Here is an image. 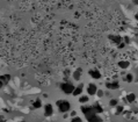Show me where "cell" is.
<instances>
[{"label": "cell", "instance_id": "1", "mask_svg": "<svg viewBox=\"0 0 138 122\" xmlns=\"http://www.w3.org/2000/svg\"><path fill=\"white\" fill-rule=\"evenodd\" d=\"M81 112L85 114L86 119L88 120V122H101L102 120L98 116V113L94 110L93 106H83L81 107Z\"/></svg>", "mask_w": 138, "mask_h": 122}, {"label": "cell", "instance_id": "2", "mask_svg": "<svg viewBox=\"0 0 138 122\" xmlns=\"http://www.w3.org/2000/svg\"><path fill=\"white\" fill-rule=\"evenodd\" d=\"M56 104H57L58 108H59V112H62V113L67 112V110L70 109V107H71L70 102L66 101V100H58Z\"/></svg>", "mask_w": 138, "mask_h": 122}, {"label": "cell", "instance_id": "3", "mask_svg": "<svg viewBox=\"0 0 138 122\" xmlns=\"http://www.w3.org/2000/svg\"><path fill=\"white\" fill-rule=\"evenodd\" d=\"M60 88L63 90V92L65 94H72L74 92L75 87L71 83H63V84H60Z\"/></svg>", "mask_w": 138, "mask_h": 122}, {"label": "cell", "instance_id": "4", "mask_svg": "<svg viewBox=\"0 0 138 122\" xmlns=\"http://www.w3.org/2000/svg\"><path fill=\"white\" fill-rule=\"evenodd\" d=\"M96 92H98V88H96V86L94 84H89L87 87V93L90 94V95H93V94H96Z\"/></svg>", "mask_w": 138, "mask_h": 122}, {"label": "cell", "instance_id": "5", "mask_svg": "<svg viewBox=\"0 0 138 122\" xmlns=\"http://www.w3.org/2000/svg\"><path fill=\"white\" fill-rule=\"evenodd\" d=\"M44 112H45V116H50V115H52V112H53L52 106H51V105H47L45 108H44Z\"/></svg>", "mask_w": 138, "mask_h": 122}, {"label": "cell", "instance_id": "6", "mask_svg": "<svg viewBox=\"0 0 138 122\" xmlns=\"http://www.w3.org/2000/svg\"><path fill=\"white\" fill-rule=\"evenodd\" d=\"M89 74L93 77L94 79H100V78H101V73L98 71V70H90V71H89Z\"/></svg>", "mask_w": 138, "mask_h": 122}, {"label": "cell", "instance_id": "7", "mask_svg": "<svg viewBox=\"0 0 138 122\" xmlns=\"http://www.w3.org/2000/svg\"><path fill=\"white\" fill-rule=\"evenodd\" d=\"M106 86L108 87V88H110V90H116V88H118V83H117V81L107 83V84H106Z\"/></svg>", "mask_w": 138, "mask_h": 122}, {"label": "cell", "instance_id": "8", "mask_svg": "<svg viewBox=\"0 0 138 122\" xmlns=\"http://www.w3.org/2000/svg\"><path fill=\"white\" fill-rule=\"evenodd\" d=\"M118 66L122 68V69H126V68H129V62L128 61H121V62H118Z\"/></svg>", "mask_w": 138, "mask_h": 122}, {"label": "cell", "instance_id": "9", "mask_svg": "<svg viewBox=\"0 0 138 122\" xmlns=\"http://www.w3.org/2000/svg\"><path fill=\"white\" fill-rule=\"evenodd\" d=\"M81 92H83V84L79 85V86L74 90V92H73L72 94H73V95H79V94H80Z\"/></svg>", "mask_w": 138, "mask_h": 122}, {"label": "cell", "instance_id": "10", "mask_svg": "<svg viewBox=\"0 0 138 122\" xmlns=\"http://www.w3.org/2000/svg\"><path fill=\"white\" fill-rule=\"evenodd\" d=\"M93 108H94V110H95L96 113H102V112H103L102 107H101L99 104H94V105H93Z\"/></svg>", "mask_w": 138, "mask_h": 122}, {"label": "cell", "instance_id": "11", "mask_svg": "<svg viewBox=\"0 0 138 122\" xmlns=\"http://www.w3.org/2000/svg\"><path fill=\"white\" fill-rule=\"evenodd\" d=\"M81 69H78L77 70V71L74 72V74H73V77H74V79L75 80H79V79H80V77H81Z\"/></svg>", "mask_w": 138, "mask_h": 122}, {"label": "cell", "instance_id": "12", "mask_svg": "<svg viewBox=\"0 0 138 122\" xmlns=\"http://www.w3.org/2000/svg\"><path fill=\"white\" fill-rule=\"evenodd\" d=\"M135 99H136V95H135L133 93L128 94V97H126V100H128V102H132V101H135Z\"/></svg>", "mask_w": 138, "mask_h": 122}, {"label": "cell", "instance_id": "13", "mask_svg": "<svg viewBox=\"0 0 138 122\" xmlns=\"http://www.w3.org/2000/svg\"><path fill=\"white\" fill-rule=\"evenodd\" d=\"M110 40H113L115 43L120 44L121 43V41H122V38L120 37V36H110Z\"/></svg>", "mask_w": 138, "mask_h": 122}, {"label": "cell", "instance_id": "14", "mask_svg": "<svg viewBox=\"0 0 138 122\" xmlns=\"http://www.w3.org/2000/svg\"><path fill=\"white\" fill-rule=\"evenodd\" d=\"M41 106H42V102H41L40 99H37L35 102H34V107H35V108H40Z\"/></svg>", "mask_w": 138, "mask_h": 122}, {"label": "cell", "instance_id": "15", "mask_svg": "<svg viewBox=\"0 0 138 122\" xmlns=\"http://www.w3.org/2000/svg\"><path fill=\"white\" fill-rule=\"evenodd\" d=\"M125 80L128 81V83H131V81L133 80V76L131 73H129V74H126V77H125Z\"/></svg>", "mask_w": 138, "mask_h": 122}, {"label": "cell", "instance_id": "16", "mask_svg": "<svg viewBox=\"0 0 138 122\" xmlns=\"http://www.w3.org/2000/svg\"><path fill=\"white\" fill-rule=\"evenodd\" d=\"M79 102H83V104H85V102H88V97H81L80 100H79Z\"/></svg>", "mask_w": 138, "mask_h": 122}, {"label": "cell", "instance_id": "17", "mask_svg": "<svg viewBox=\"0 0 138 122\" xmlns=\"http://www.w3.org/2000/svg\"><path fill=\"white\" fill-rule=\"evenodd\" d=\"M72 122H83V121H81V119H80V117H77V116H74V117H73V120H72Z\"/></svg>", "mask_w": 138, "mask_h": 122}, {"label": "cell", "instance_id": "18", "mask_svg": "<svg viewBox=\"0 0 138 122\" xmlns=\"http://www.w3.org/2000/svg\"><path fill=\"white\" fill-rule=\"evenodd\" d=\"M110 105L111 106H116V105H117V100H115V99L110 100Z\"/></svg>", "mask_w": 138, "mask_h": 122}, {"label": "cell", "instance_id": "19", "mask_svg": "<svg viewBox=\"0 0 138 122\" xmlns=\"http://www.w3.org/2000/svg\"><path fill=\"white\" fill-rule=\"evenodd\" d=\"M96 93H98V95H99V97H102V95H103V92L101 91V90H99V91L96 92Z\"/></svg>", "mask_w": 138, "mask_h": 122}, {"label": "cell", "instance_id": "20", "mask_svg": "<svg viewBox=\"0 0 138 122\" xmlns=\"http://www.w3.org/2000/svg\"><path fill=\"white\" fill-rule=\"evenodd\" d=\"M122 110H123V107H121V106H120V107H117V113H118V114H120V113L122 112Z\"/></svg>", "mask_w": 138, "mask_h": 122}, {"label": "cell", "instance_id": "21", "mask_svg": "<svg viewBox=\"0 0 138 122\" xmlns=\"http://www.w3.org/2000/svg\"><path fill=\"white\" fill-rule=\"evenodd\" d=\"M8 79H9V76H6V80H8ZM1 80H3V81L5 80V77H4V76L1 77Z\"/></svg>", "mask_w": 138, "mask_h": 122}, {"label": "cell", "instance_id": "22", "mask_svg": "<svg viewBox=\"0 0 138 122\" xmlns=\"http://www.w3.org/2000/svg\"><path fill=\"white\" fill-rule=\"evenodd\" d=\"M120 49H122V48H124V44L123 43H120V47H118Z\"/></svg>", "mask_w": 138, "mask_h": 122}, {"label": "cell", "instance_id": "23", "mask_svg": "<svg viewBox=\"0 0 138 122\" xmlns=\"http://www.w3.org/2000/svg\"><path fill=\"white\" fill-rule=\"evenodd\" d=\"M75 114H77V112H71V115H72V116H73V117H74V116H75Z\"/></svg>", "mask_w": 138, "mask_h": 122}, {"label": "cell", "instance_id": "24", "mask_svg": "<svg viewBox=\"0 0 138 122\" xmlns=\"http://www.w3.org/2000/svg\"><path fill=\"white\" fill-rule=\"evenodd\" d=\"M124 42H125V43H129V38L125 37V38H124Z\"/></svg>", "mask_w": 138, "mask_h": 122}, {"label": "cell", "instance_id": "25", "mask_svg": "<svg viewBox=\"0 0 138 122\" xmlns=\"http://www.w3.org/2000/svg\"><path fill=\"white\" fill-rule=\"evenodd\" d=\"M136 19H137V20H138V14H137V15H136Z\"/></svg>", "mask_w": 138, "mask_h": 122}, {"label": "cell", "instance_id": "26", "mask_svg": "<svg viewBox=\"0 0 138 122\" xmlns=\"http://www.w3.org/2000/svg\"><path fill=\"white\" fill-rule=\"evenodd\" d=\"M1 122H5V121H1Z\"/></svg>", "mask_w": 138, "mask_h": 122}, {"label": "cell", "instance_id": "27", "mask_svg": "<svg viewBox=\"0 0 138 122\" xmlns=\"http://www.w3.org/2000/svg\"><path fill=\"white\" fill-rule=\"evenodd\" d=\"M137 80H138V78H137Z\"/></svg>", "mask_w": 138, "mask_h": 122}]
</instances>
